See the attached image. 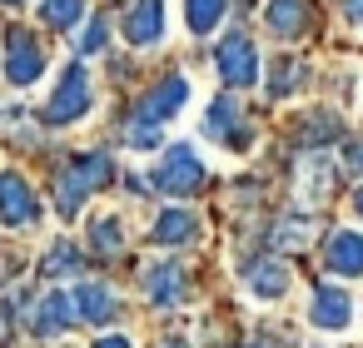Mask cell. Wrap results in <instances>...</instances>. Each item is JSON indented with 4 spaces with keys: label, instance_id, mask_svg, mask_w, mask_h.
<instances>
[{
    "label": "cell",
    "instance_id": "cell-1",
    "mask_svg": "<svg viewBox=\"0 0 363 348\" xmlns=\"http://www.w3.org/2000/svg\"><path fill=\"white\" fill-rule=\"evenodd\" d=\"M115 179V164L105 159V155H85V159H70L65 169H60V179H55V204H60V214H75L100 184H110Z\"/></svg>",
    "mask_w": 363,
    "mask_h": 348
},
{
    "label": "cell",
    "instance_id": "cell-2",
    "mask_svg": "<svg viewBox=\"0 0 363 348\" xmlns=\"http://www.w3.org/2000/svg\"><path fill=\"white\" fill-rule=\"evenodd\" d=\"M150 184H155L160 194L184 199V194H194V189L204 184V159L194 155V145H174V150L164 155V164H155Z\"/></svg>",
    "mask_w": 363,
    "mask_h": 348
},
{
    "label": "cell",
    "instance_id": "cell-3",
    "mask_svg": "<svg viewBox=\"0 0 363 348\" xmlns=\"http://www.w3.org/2000/svg\"><path fill=\"white\" fill-rule=\"evenodd\" d=\"M90 105H95L90 80H85V70H80V65H70V70L60 75V85H55L50 105H45V120H50V125H75L80 115H90Z\"/></svg>",
    "mask_w": 363,
    "mask_h": 348
},
{
    "label": "cell",
    "instance_id": "cell-4",
    "mask_svg": "<svg viewBox=\"0 0 363 348\" xmlns=\"http://www.w3.org/2000/svg\"><path fill=\"white\" fill-rule=\"evenodd\" d=\"M40 70H45L40 40H35L30 30H11V40H6V80H11V85H35Z\"/></svg>",
    "mask_w": 363,
    "mask_h": 348
},
{
    "label": "cell",
    "instance_id": "cell-5",
    "mask_svg": "<svg viewBox=\"0 0 363 348\" xmlns=\"http://www.w3.org/2000/svg\"><path fill=\"white\" fill-rule=\"evenodd\" d=\"M35 214H40V199H35V189H30L21 174L0 169V219H6V224H30Z\"/></svg>",
    "mask_w": 363,
    "mask_h": 348
},
{
    "label": "cell",
    "instance_id": "cell-6",
    "mask_svg": "<svg viewBox=\"0 0 363 348\" xmlns=\"http://www.w3.org/2000/svg\"><path fill=\"white\" fill-rule=\"evenodd\" d=\"M219 75H224V85H254V75H259V55H254V45L244 40V35H229L224 45H219Z\"/></svg>",
    "mask_w": 363,
    "mask_h": 348
},
{
    "label": "cell",
    "instance_id": "cell-7",
    "mask_svg": "<svg viewBox=\"0 0 363 348\" xmlns=\"http://www.w3.org/2000/svg\"><path fill=\"white\" fill-rule=\"evenodd\" d=\"M164 35V0H135L130 16H125V40L130 45H160Z\"/></svg>",
    "mask_w": 363,
    "mask_h": 348
},
{
    "label": "cell",
    "instance_id": "cell-8",
    "mask_svg": "<svg viewBox=\"0 0 363 348\" xmlns=\"http://www.w3.org/2000/svg\"><path fill=\"white\" fill-rule=\"evenodd\" d=\"M308 318L318 323V328H348V318H353V298H348V288H338V284H318L313 288V308H308Z\"/></svg>",
    "mask_w": 363,
    "mask_h": 348
},
{
    "label": "cell",
    "instance_id": "cell-9",
    "mask_svg": "<svg viewBox=\"0 0 363 348\" xmlns=\"http://www.w3.org/2000/svg\"><path fill=\"white\" fill-rule=\"evenodd\" d=\"M75 323V298L70 293H50V298H40L35 308H30V333L35 338H55V333H65Z\"/></svg>",
    "mask_w": 363,
    "mask_h": 348
},
{
    "label": "cell",
    "instance_id": "cell-10",
    "mask_svg": "<svg viewBox=\"0 0 363 348\" xmlns=\"http://www.w3.org/2000/svg\"><path fill=\"white\" fill-rule=\"evenodd\" d=\"M323 264L343 279H363V234L353 229H338L328 244H323Z\"/></svg>",
    "mask_w": 363,
    "mask_h": 348
},
{
    "label": "cell",
    "instance_id": "cell-11",
    "mask_svg": "<svg viewBox=\"0 0 363 348\" xmlns=\"http://www.w3.org/2000/svg\"><path fill=\"white\" fill-rule=\"evenodd\" d=\"M70 298H75V313H80L85 323H110L115 308H120L115 288H105V284H75Z\"/></svg>",
    "mask_w": 363,
    "mask_h": 348
},
{
    "label": "cell",
    "instance_id": "cell-12",
    "mask_svg": "<svg viewBox=\"0 0 363 348\" xmlns=\"http://www.w3.org/2000/svg\"><path fill=\"white\" fill-rule=\"evenodd\" d=\"M239 120H244L239 105L224 95V100L209 105V115H204V135H209V140H224V145H249V130H234Z\"/></svg>",
    "mask_w": 363,
    "mask_h": 348
},
{
    "label": "cell",
    "instance_id": "cell-13",
    "mask_svg": "<svg viewBox=\"0 0 363 348\" xmlns=\"http://www.w3.org/2000/svg\"><path fill=\"white\" fill-rule=\"evenodd\" d=\"M194 234H199V219H194L189 209H164V214L155 219V229H150V239H155V244H169V249H174V244H189Z\"/></svg>",
    "mask_w": 363,
    "mask_h": 348
},
{
    "label": "cell",
    "instance_id": "cell-14",
    "mask_svg": "<svg viewBox=\"0 0 363 348\" xmlns=\"http://www.w3.org/2000/svg\"><path fill=\"white\" fill-rule=\"evenodd\" d=\"M145 293H150L155 303H179V298H184V269H179V264H150Z\"/></svg>",
    "mask_w": 363,
    "mask_h": 348
},
{
    "label": "cell",
    "instance_id": "cell-15",
    "mask_svg": "<svg viewBox=\"0 0 363 348\" xmlns=\"http://www.w3.org/2000/svg\"><path fill=\"white\" fill-rule=\"evenodd\" d=\"M184 95H189V85H184L179 75H174V80H164V85H160V90H155V95H150V100L140 105V115H145V120H160V125H164V120H169V115H174V110L184 105Z\"/></svg>",
    "mask_w": 363,
    "mask_h": 348
},
{
    "label": "cell",
    "instance_id": "cell-16",
    "mask_svg": "<svg viewBox=\"0 0 363 348\" xmlns=\"http://www.w3.org/2000/svg\"><path fill=\"white\" fill-rule=\"evenodd\" d=\"M249 288H254L259 298H279V293L289 288V269H284V264H274V259H264V264H254V269H249Z\"/></svg>",
    "mask_w": 363,
    "mask_h": 348
},
{
    "label": "cell",
    "instance_id": "cell-17",
    "mask_svg": "<svg viewBox=\"0 0 363 348\" xmlns=\"http://www.w3.org/2000/svg\"><path fill=\"white\" fill-rule=\"evenodd\" d=\"M269 30L274 35H298V26H303V0H269Z\"/></svg>",
    "mask_w": 363,
    "mask_h": 348
},
{
    "label": "cell",
    "instance_id": "cell-18",
    "mask_svg": "<svg viewBox=\"0 0 363 348\" xmlns=\"http://www.w3.org/2000/svg\"><path fill=\"white\" fill-rule=\"evenodd\" d=\"M40 16H45V26H55V30H75V26L85 21V0H45Z\"/></svg>",
    "mask_w": 363,
    "mask_h": 348
},
{
    "label": "cell",
    "instance_id": "cell-19",
    "mask_svg": "<svg viewBox=\"0 0 363 348\" xmlns=\"http://www.w3.org/2000/svg\"><path fill=\"white\" fill-rule=\"evenodd\" d=\"M184 16H189V30H194V35H204V30H214V26H219L224 0H184Z\"/></svg>",
    "mask_w": 363,
    "mask_h": 348
},
{
    "label": "cell",
    "instance_id": "cell-20",
    "mask_svg": "<svg viewBox=\"0 0 363 348\" xmlns=\"http://www.w3.org/2000/svg\"><path fill=\"white\" fill-rule=\"evenodd\" d=\"M120 224H115V214H105V219H95V229H90V244H95V254H120Z\"/></svg>",
    "mask_w": 363,
    "mask_h": 348
},
{
    "label": "cell",
    "instance_id": "cell-21",
    "mask_svg": "<svg viewBox=\"0 0 363 348\" xmlns=\"http://www.w3.org/2000/svg\"><path fill=\"white\" fill-rule=\"evenodd\" d=\"M160 140H164V125H160V120L135 115V125H130V145H135V150H155Z\"/></svg>",
    "mask_w": 363,
    "mask_h": 348
},
{
    "label": "cell",
    "instance_id": "cell-22",
    "mask_svg": "<svg viewBox=\"0 0 363 348\" xmlns=\"http://www.w3.org/2000/svg\"><path fill=\"white\" fill-rule=\"evenodd\" d=\"M40 274H45V279H55V274H80V254H75V244H60V249L40 264Z\"/></svg>",
    "mask_w": 363,
    "mask_h": 348
},
{
    "label": "cell",
    "instance_id": "cell-23",
    "mask_svg": "<svg viewBox=\"0 0 363 348\" xmlns=\"http://www.w3.org/2000/svg\"><path fill=\"white\" fill-rule=\"evenodd\" d=\"M298 75H303V65H294V60H279V70L269 75V80H274L269 90H274V95H289V90H298V85H294Z\"/></svg>",
    "mask_w": 363,
    "mask_h": 348
},
{
    "label": "cell",
    "instance_id": "cell-24",
    "mask_svg": "<svg viewBox=\"0 0 363 348\" xmlns=\"http://www.w3.org/2000/svg\"><path fill=\"white\" fill-rule=\"evenodd\" d=\"M80 50H85V55H100V50H105V21H95V26L85 30V40H80Z\"/></svg>",
    "mask_w": 363,
    "mask_h": 348
},
{
    "label": "cell",
    "instance_id": "cell-25",
    "mask_svg": "<svg viewBox=\"0 0 363 348\" xmlns=\"http://www.w3.org/2000/svg\"><path fill=\"white\" fill-rule=\"evenodd\" d=\"M343 159H348V164H343L348 174H363V140H358V145H348V150H343Z\"/></svg>",
    "mask_w": 363,
    "mask_h": 348
},
{
    "label": "cell",
    "instance_id": "cell-26",
    "mask_svg": "<svg viewBox=\"0 0 363 348\" xmlns=\"http://www.w3.org/2000/svg\"><path fill=\"white\" fill-rule=\"evenodd\" d=\"M95 348H130V338H100Z\"/></svg>",
    "mask_w": 363,
    "mask_h": 348
},
{
    "label": "cell",
    "instance_id": "cell-27",
    "mask_svg": "<svg viewBox=\"0 0 363 348\" xmlns=\"http://www.w3.org/2000/svg\"><path fill=\"white\" fill-rule=\"evenodd\" d=\"M348 16H353V21H363V0H348Z\"/></svg>",
    "mask_w": 363,
    "mask_h": 348
},
{
    "label": "cell",
    "instance_id": "cell-28",
    "mask_svg": "<svg viewBox=\"0 0 363 348\" xmlns=\"http://www.w3.org/2000/svg\"><path fill=\"white\" fill-rule=\"evenodd\" d=\"M160 348H189V343H184V338H169V343H160Z\"/></svg>",
    "mask_w": 363,
    "mask_h": 348
},
{
    "label": "cell",
    "instance_id": "cell-29",
    "mask_svg": "<svg viewBox=\"0 0 363 348\" xmlns=\"http://www.w3.org/2000/svg\"><path fill=\"white\" fill-rule=\"evenodd\" d=\"M0 6H21V0H0Z\"/></svg>",
    "mask_w": 363,
    "mask_h": 348
},
{
    "label": "cell",
    "instance_id": "cell-30",
    "mask_svg": "<svg viewBox=\"0 0 363 348\" xmlns=\"http://www.w3.org/2000/svg\"><path fill=\"white\" fill-rule=\"evenodd\" d=\"M358 214H363V194H358Z\"/></svg>",
    "mask_w": 363,
    "mask_h": 348
}]
</instances>
